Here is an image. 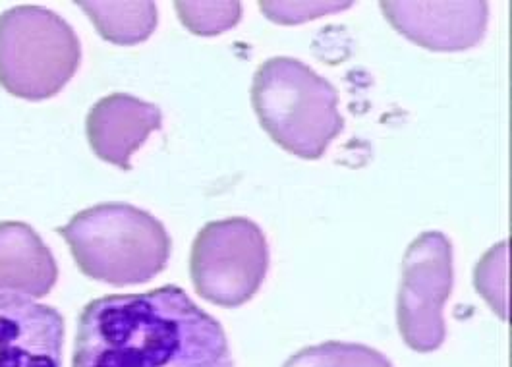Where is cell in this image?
Returning <instances> with one entry per match:
<instances>
[{"mask_svg": "<svg viewBox=\"0 0 512 367\" xmlns=\"http://www.w3.org/2000/svg\"><path fill=\"white\" fill-rule=\"evenodd\" d=\"M283 367H393V364L379 350L366 344L323 342L300 350Z\"/></svg>", "mask_w": 512, "mask_h": 367, "instance_id": "12", "label": "cell"}, {"mask_svg": "<svg viewBox=\"0 0 512 367\" xmlns=\"http://www.w3.org/2000/svg\"><path fill=\"white\" fill-rule=\"evenodd\" d=\"M453 244L437 230L420 234L406 250L397 298L402 340L416 352H433L447 337L445 302L453 292Z\"/></svg>", "mask_w": 512, "mask_h": 367, "instance_id": "6", "label": "cell"}, {"mask_svg": "<svg viewBox=\"0 0 512 367\" xmlns=\"http://www.w3.org/2000/svg\"><path fill=\"white\" fill-rule=\"evenodd\" d=\"M250 93L261 128L300 159H321L344 128L337 87L296 58L265 60Z\"/></svg>", "mask_w": 512, "mask_h": 367, "instance_id": "3", "label": "cell"}, {"mask_svg": "<svg viewBox=\"0 0 512 367\" xmlns=\"http://www.w3.org/2000/svg\"><path fill=\"white\" fill-rule=\"evenodd\" d=\"M72 367H234L223 325L180 288L91 300Z\"/></svg>", "mask_w": 512, "mask_h": 367, "instance_id": "1", "label": "cell"}, {"mask_svg": "<svg viewBox=\"0 0 512 367\" xmlns=\"http://www.w3.org/2000/svg\"><path fill=\"white\" fill-rule=\"evenodd\" d=\"M105 41L132 47L147 41L157 28L153 2H78Z\"/></svg>", "mask_w": 512, "mask_h": 367, "instance_id": "11", "label": "cell"}, {"mask_svg": "<svg viewBox=\"0 0 512 367\" xmlns=\"http://www.w3.org/2000/svg\"><path fill=\"white\" fill-rule=\"evenodd\" d=\"M161 128V109L128 93H113L99 99L86 120L87 142L93 153L122 170L132 169V155Z\"/></svg>", "mask_w": 512, "mask_h": 367, "instance_id": "9", "label": "cell"}, {"mask_svg": "<svg viewBox=\"0 0 512 367\" xmlns=\"http://www.w3.org/2000/svg\"><path fill=\"white\" fill-rule=\"evenodd\" d=\"M82 62L80 39L57 12L22 4L0 14V85L14 97L58 95Z\"/></svg>", "mask_w": 512, "mask_h": 367, "instance_id": "4", "label": "cell"}, {"mask_svg": "<svg viewBox=\"0 0 512 367\" xmlns=\"http://www.w3.org/2000/svg\"><path fill=\"white\" fill-rule=\"evenodd\" d=\"M78 269L93 281L136 286L153 281L171 259L165 225L130 203H99L57 228Z\"/></svg>", "mask_w": 512, "mask_h": 367, "instance_id": "2", "label": "cell"}, {"mask_svg": "<svg viewBox=\"0 0 512 367\" xmlns=\"http://www.w3.org/2000/svg\"><path fill=\"white\" fill-rule=\"evenodd\" d=\"M180 22L196 35H219L242 18L240 2H176Z\"/></svg>", "mask_w": 512, "mask_h": 367, "instance_id": "13", "label": "cell"}, {"mask_svg": "<svg viewBox=\"0 0 512 367\" xmlns=\"http://www.w3.org/2000/svg\"><path fill=\"white\" fill-rule=\"evenodd\" d=\"M269 271V244L246 217L213 221L201 228L190 254V275L203 300L240 308L261 288Z\"/></svg>", "mask_w": 512, "mask_h": 367, "instance_id": "5", "label": "cell"}, {"mask_svg": "<svg viewBox=\"0 0 512 367\" xmlns=\"http://www.w3.org/2000/svg\"><path fill=\"white\" fill-rule=\"evenodd\" d=\"M64 319L55 308L0 292V367H62Z\"/></svg>", "mask_w": 512, "mask_h": 367, "instance_id": "8", "label": "cell"}, {"mask_svg": "<svg viewBox=\"0 0 512 367\" xmlns=\"http://www.w3.org/2000/svg\"><path fill=\"white\" fill-rule=\"evenodd\" d=\"M57 281L55 255L41 236L26 223H0V292L45 298Z\"/></svg>", "mask_w": 512, "mask_h": 367, "instance_id": "10", "label": "cell"}, {"mask_svg": "<svg viewBox=\"0 0 512 367\" xmlns=\"http://www.w3.org/2000/svg\"><path fill=\"white\" fill-rule=\"evenodd\" d=\"M389 24L429 51H466L484 39L487 2H381Z\"/></svg>", "mask_w": 512, "mask_h": 367, "instance_id": "7", "label": "cell"}]
</instances>
